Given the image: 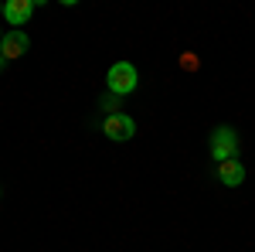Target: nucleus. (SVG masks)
<instances>
[{
    "label": "nucleus",
    "instance_id": "nucleus-1",
    "mask_svg": "<svg viewBox=\"0 0 255 252\" xmlns=\"http://www.w3.org/2000/svg\"><path fill=\"white\" fill-rule=\"evenodd\" d=\"M139 85V75L136 68L129 65V61H116L109 72H106V92H113V96H129V92H136Z\"/></svg>",
    "mask_w": 255,
    "mask_h": 252
},
{
    "label": "nucleus",
    "instance_id": "nucleus-2",
    "mask_svg": "<svg viewBox=\"0 0 255 252\" xmlns=\"http://www.w3.org/2000/svg\"><path fill=\"white\" fill-rule=\"evenodd\" d=\"M211 157H215L218 164H225V160H238V133L232 126H218L215 133H211Z\"/></svg>",
    "mask_w": 255,
    "mask_h": 252
},
{
    "label": "nucleus",
    "instance_id": "nucleus-3",
    "mask_svg": "<svg viewBox=\"0 0 255 252\" xmlns=\"http://www.w3.org/2000/svg\"><path fill=\"white\" fill-rule=\"evenodd\" d=\"M102 133L109 136V140H116V143H126V140L136 136V123H133V116H126V113H116V116L102 119Z\"/></svg>",
    "mask_w": 255,
    "mask_h": 252
},
{
    "label": "nucleus",
    "instance_id": "nucleus-4",
    "mask_svg": "<svg viewBox=\"0 0 255 252\" xmlns=\"http://www.w3.org/2000/svg\"><path fill=\"white\" fill-rule=\"evenodd\" d=\"M31 14H34V0H7L3 3V17H7V24L14 31H20L31 20Z\"/></svg>",
    "mask_w": 255,
    "mask_h": 252
},
{
    "label": "nucleus",
    "instance_id": "nucleus-5",
    "mask_svg": "<svg viewBox=\"0 0 255 252\" xmlns=\"http://www.w3.org/2000/svg\"><path fill=\"white\" fill-rule=\"evenodd\" d=\"M27 48H31L27 31H10V34H3V41H0V55H3V61L7 58H20Z\"/></svg>",
    "mask_w": 255,
    "mask_h": 252
},
{
    "label": "nucleus",
    "instance_id": "nucleus-6",
    "mask_svg": "<svg viewBox=\"0 0 255 252\" xmlns=\"http://www.w3.org/2000/svg\"><path fill=\"white\" fill-rule=\"evenodd\" d=\"M218 181L228 184V188H238L245 181V167L238 160H225V164H218Z\"/></svg>",
    "mask_w": 255,
    "mask_h": 252
},
{
    "label": "nucleus",
    "instance_id": "nucleus-7",
    "mask_svg": "<svg viewBox=\"0 0 255 252\" xmlns=\"http://www.w3.org/2000/svg\"><path fill=\"white\" fill-rule=\"evenodd\" d=\"M102 109H106V116H116L119 113V96H113V92H106L102 96V102H99Z\"/></svg>",
    "mask_w": 255,
    "mask_h": 252
},
{
    "label": "nucleus",
    "instance_id": "nucleus-8",
    "mask_svg": "<svg viewBox=\"0 0 255 252\" xmlns=\"http://www.w3.org/2000/svg\"><path fill=\"white\" fill-rule=\"evenodd\" d=\"M180 65H184L187 72H194V68H197V58L191 55V51H184V58H180Z\"/></svg>",
    "mask_w": 255,
    "mask_h": 252
},
{
    "label": "nucleus",
    "instance_id": "nucleus-9",
    "mask_svg": "<svg viewBox=\"0 0 255 252\" xmlns=\"http://www.w3.org/2000/svg\"><path fill=\"white\" fill-rule=\"evenodd\" d=\"M0 68H3V55H0Z\"/></svg>",
    "mask_w": 255,
    "mask_h": 252
},
{
    "label": "nucleus",
    "instance_id": "nucleus-10",
    "mask_svg": "<svg viewBox=\"0 0 255 252\" xmlns=\"http://www.w3.org/2000/svg\"><path fill=\"white\" fill-rule=\"evenodd\" d=\"M0 41H3V27H0Z\"/></svg>",
    "mask_w": 255,
    "mask_h": 252
}]
</instances>
